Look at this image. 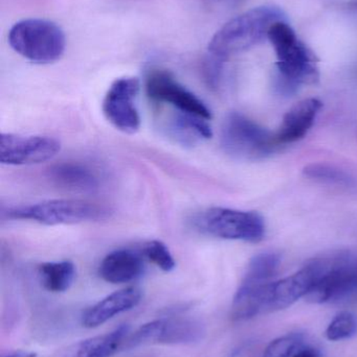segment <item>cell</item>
Returning <instances> with one entry per match:
<instances>
[{"mask_svg":"<svg viewBox=\"0 0 357 357\" xmlns=\"http://www.w3.org/2000/svg\"><path fill=\"white\" fill-rule=\"evenodd\" d=\"M268 39L278 58L274 87L279 94L291 96L302 85H312L319 81L318 59L289 23L284 20L275 23Z\"/></svg>","mask_w":357,"mask_h":357,"instance_id":"6da1fadb","label":"cell"},{"mask_svg":"<svg viewBox=\"0 0 357 357\" xmlns=\"http://www.w3.org/2000/svg\"><path fill=\"white\" fill-rule=\"evenodd\" d=\"M284 20L282 10L274 6L252 8L224 25L213 36L209 52L226 61L231 56L245 52L268 38L270 27Z\"/></svg>","mask_w":357,"mask_h":357,"instance_id":"7a4b0ae2","label":"cell"},{"mask_svg":"<svg viewBox=\"0 0 357 357\" xmlns=\"http://www.w3.org/2000/svg\"><path fill=\"white\" fill-rule=\"evenodd\" d=\"M10 47L29 62L50 64L65 52L64 31L45 19H24L13 25L8 33Z\"/></svg>","mask_w":357,"mask_h":357,"instance_id":"3957f363","label":"cell"},{"mask_svg":"<svg viewBox=\"0 0 357 357\" xmlns=\"http://www.w3.org/2000/svg\"><path fill=\"white\" fill-rule=\"evenodd\" d=\"M108 216V209L82 199H50L2 210V218L33 220L48 226L96 222Z\"/></svg>","mask_w":357,"mask_h":357,"instance_id":"277c9868","label":"cell"},{"mask_svg":"<svg viewBox=\"0 0 357 357\" xmlns=\"http://www.w3.org/2000/svg\"><path fill=\"white\" fill-rule=\"evenodd\" d=\"M220 144L226 154L243 160L265 158L279 146L275 134L238 112L224 119Z\"/></svg>","mask_w":357,"mask_h":357,"instance_id":"5b68a950","label":"cell"},{"mask_svg":"<svg viewBox=\"0 0 357 357\" xmlns=\"http://www.w3.org/2000/svg\"><path fill=\"white\" fill-rule=\"evenodd\" d=\"M194 224L203 234L228 241L257 243L265 236V222L254 211L209 208L196 216Z\"/></svg>","mask_w":357,"mask_h":357,"instance_id":"8992f818","label":"cell"},{"mask_svg":"<svg viewBox=\"0 0 357 357\" xmlns=\"http://www.w3.org/2000/svg\"><path fill=\"white\" fill-rule=\"evenodd\" d=\"M329 264L330 259L327 258L314 259L291 276L262 285L263 312L284 310L305 297Z\"/></svg>","mask_w":357,"mask_h":357,"instance_id":"52a82bcc","label":"cell"},{"mask_svg":"<svg viewBox=\"0 0 357 357\" xmlns=\"http://www.w3.org/2000/svg\"><path fill=\"white\" fill-rule=\"evenodd\" d=\"M140 84L136 77L115 79L103 102V113L107 121L119 131L134 134L140 130V117L136 108V98Z\"/></svg>","mask_w":357,"mask_h":357,"instance_id":"ba28073f","label":"cell"},{"mask_svg":"<svg viewBox=\"0 0 357 357\" xmlns=\"http://www.w3.org/2000/svg\"><path fill=\"white\" fill-rule=\"evenodd\" d=\"M148 98L159 104H168L180 112L196 115L203 119H212V112L205 102L193 92L176 81L172 73L161 69H154L146 79Z\"/></svg>","mask_w":357,"mask_h":357,"instance_id":"9c48e42d","label":"cell"},{"mask_svg":"<svg viewBox=\"0 0 357 357\" xmlns=\"http://www.w3.org/2000/svg\"><path fill=\"white\" fill-rule=\"evenodd\" d=\"M61 144L50 136L1 134L0 162L6 165H33L46 162L59 154Z\"/></svg>","mask_w":357,"mask_h":357,"instance_id":"30bf717a","label":"cell"},{"mask_svg":"<svg viewBox=\"0 0 357 357\" xmlns=\"http://www.w3.org/2000/svg\"><path fill=\"white\" fill-rule=\"evenodd\" d=\"M357 289V259L348 255L331 258L326 272L305 296L310 303L321 304Z\"/></svg>","mask_w":357,"mask_h":357,"instance_id":"8fae6325","label":"cell"},{"mask_svg":"<svg viewBox=\"0 0 357 357\" xmlns=\"http://www.w3.org/2000/svg\"><path fill=\"white\" fill-rule=\"evenodd\" d=\"M142 297V291L136 287H126L115 291L88 308L82 317V324L86 328H96L113 317L138 306Z\"/></svg>","mask_w":357,"mask_h":357,"instance_id":"7c38bea8","label":"cell"},{"mask_svg":"<svg viewBox=\"0 0 357 357\" xmlns=\"http://www.w3.org/2000/svg\"><path fill=\"white\" fill-rule=\"evenodd\" d=\"M322 107L318 98H307L296 104L284 115L280 129L275 134L279 146L302 139L312 129Z\"/></svg>","mask_w":357,"mask_h":357,"instance_id":"4fadbf2b","label":"cell"},{"mask_svg":"<svg viewBox=\"0 0 357 357\" xmlns=\"http://www.w3.org/2000/svg\"><path fill=\"white\" fill-rule=\"evenodd\" d=\"M144 259L131 250H117L109 253L99 266V274L106 282L123 284L142 276Z\"/></svg>","mask_w":357,"mask_h":357,"instance_id":"5bb4252c","label":"cell"},{"mask_svg":"<svg viewBox=\"0 0 357 357\" xmlns=\"http://www.w3.org/2000/svg\"><path fill=\"white\" fill-rule=\"evenodd\" d=\"M205 325L194 318L173 317L161 319V328L155 344L184 345L201 341L205 337Z\"/></svg>","mask_w":357,"mask_h":357,"instance_id":"9a60e30c","label":"cell"},{"mask_svg":"<svg viewBox=\"0 0 357 357\" xmlns=\"http://www.w3.org/2000/svg\"><path fill=\"white\" fill-rule=\"evenodd\" d=\"M130 327L124 324L106 335L90 337L67 350L63 357H111L123 347Z\"/></svg>","mask_w":357,"mask_h":357,"instance_id":"2e32d148","label":"cell"},{"mask_svg":"<svg viewBox=\"0 0 357 357\" xmlns=\"http://www.w3.org/2000/svg\"><path fill=\"white\" fill-rule=\"evenodd\" d=\"M48 176L54 184L68 190L88 192L99 187L96 174L80 163L64 162L54 165Z\"/></svg>","mask_w":357,"mask_h":357,"instance_id":"e0dca14e","label":"cell"},{"mask_svg":"<svg viewBox=\"0 0 357 357\" xmlns=\"http://www.w3.org/2000/svg\"><path fill=\"white\" fill-rule=\"evenodd\" d=\"M42 285L50 293L66 291L75 278V264L71 261L45 262L39 266Z\"/></svg>","mask_w":357,"mask_h":357,"instance_id":"ac0fdd59","label":"cell"},{"mask_svg":"<svg viewBox=\"0 0 357 357\" xmlns=\"http://www.w3.org/2000/svg\"><path fill=\"white\" fill-rule=\"evenodd\" d=\"M171 130L184 144L197 139H210L213 135L207 119L177 111L171 121Z\"/></svg>","mask_w":357,"mask_h":357,"instance_id":"d6986e66","label":"cell"},{"mask_svg":"<svg viewBox=\"0 0 357 357\" xmlns=\"http://www.w3.org/2000/svg\"><path fill=\"white\" fill-rule=\"evenodd\" d=\"M281 259L278 254L272 252L258 254L254 256L247 266V274L242 282L251 284H264L276 276L280 266Z\"/></svg>","mask_w":357,"mask_h":357,"instance_id":"ffe728a7","label":"cell"},{"mask_svg":"<svg viewBox=\"0 0 357 357\" xmlns=\"http://www.w3.org/2000/svg\"><path fill=\"white\" fill-rule=\"evenodd\" d=\"M303 173L306 177L335 183L337 185L350 186L354 183V178L349 174L337 169V167H333V165H322V163L307 165L304 167Z\"/></svg>","mask_w":357,"mask_h":357,"instance_id":"44dd1931","label":"cell"},{"mask_svg":"<svg viewBox=\"0 0 357 357\" xmlns=\"http://www.w3.org/2000/svg\"><path fill=\"white\" fill-rule=\"evenodd\" d=\"M357 321L350 312H341L337 314L326 331V337L329 341L337 342L349 339L356 335Z\"/></svg>","mask_w":357,"mask_h":357,"instance_id":"7402d4cb","label":"cell"},{"mask_svg":"<svg viewBox=\"0 0 357 357\" xmlns=\"http://www.w3.org/2000/svg\"><path fill=\"white\" fill-rule=\"evenodd\" d=\"M144 255L163 272H171L175 268V260L165 243L159 241H151L143 247Z\"/></svg>","mask_w":357,"mask_h":357,"instance_id":"603a6c76","label":"cell"},{"mask_svg":"<svg viewBox=\"0 0 357 357\" xmlns=\"http://www.w3.org/2000/svg\"><path fill=\"white\" fill-rule=\"evenodd\" d=\"M302 337L299 335H287L272 341L264 351L263 357H291L299 347Z\"/></svg>","mask_w":357,"mask_h":357,"instance_id":"cb8c5ba5","label":"cell"},{"mask_svg":"<svg viewBox=\"0 0 357 357\" xmlns=\"http://www.w3.org/2000/svg\"><path fill=\"white\" fill-rule=\"evenodd\" d=\"M224 63V60L216 58L212 54H210L203 63V77H205V81L207 82V85L212 89H216L219 86Z\"/></svg>","mask_w":357,"mask_h":357,"instance_id":"d4e9b609","label":"cell"},{"mask_svg":"<svg viewBox=\"0 0 357 357\" xmlns=\"http://www.w3.org/2000/svg\"><path fill=\"white\" fill-rule=\"evenodd\" d=\"M293 357H321L318 350L314 348H304L300 349L299 351L296 352Z\"/></svg>","mask_w":357,"mask_h":357,"instance_id":"484cf974","label":"cell"},{"mask_svg":"<svg viewBox=\"0 0 357 357\" xmlns=\"http://www.w3.org/2000/svg\"><path fill=\"white\" fill-rule=\"evenodd\" d=\"M37 354L35 352H27L19 350V351L8 352V354H4L1 357H37Z\"/></svg>","mask_w":357,"mask_h":357,"instance_id":"4316f807","label":"cell"}]
</instances>
